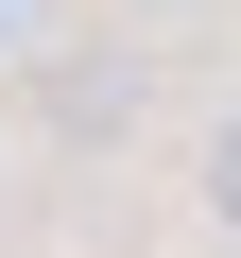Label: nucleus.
Wrapping results in <instances>:
<instances>
[{
    "label": "nucleus",
    "instance_id": "f257e3e1",
    "mask_svg": "<svg viewBox=\"0 0 241 258\" xmlns=\"http://www.w3.org/2000/svg\"><path fill=\"white\" fill-rule=\"evenodd\" d=\"M207 224L241 241V120H224V138H207Z\"/></svg>",
    "mask_w": 241,
    "mask_h": 258
}]
</instances>
